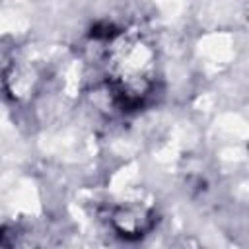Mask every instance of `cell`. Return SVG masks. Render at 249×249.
<instances>
[{"label":"cell","instance_id":"obj_1","mask_svg":"<svg viewBox=\"0 0 249 249\" xmlns=\"http://www.w3.org/2000/svg\"><path fill=\"white\" fill-rule=\"evenodd\" d=\"M154 78L156 56L152 47L138 35H121L109 54V80L115 97L126 107H136L154 88Z\"/></svg>","mask_w":249,"mask_h":249},{"label":"cell","instance_id":"obj_2","mask_svg":"<svg viewBox=\"0 0 249 249\" xmlns=\"http://www.w3.org/2000/svg\"><path fill=\"white\" fill-rule=\"evenodd\" d=\"M156 214L152 208L144 204H121L111 212V224L113 228L128 239L142 237L148 233L156 224Z\"/></svg>","mask_w":249,"mask_h":249}]
</instances>
